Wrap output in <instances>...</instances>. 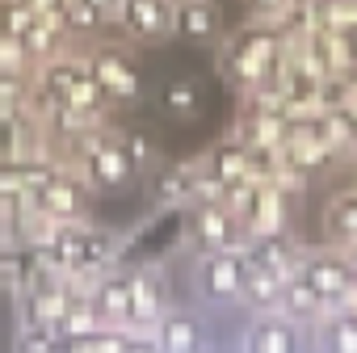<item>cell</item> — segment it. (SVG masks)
<instances>
[{
    "instance_id": "obj_1",
    "label": "cell",
    "mask_w": 357,
    "mask_h": 353,
    "mask_svg": "<svg viewBox=\"0 0 357 353\" xmlns=\"http://www.w3.org/2000/svg\"><path fill=\"white\" fill-rule=\"evenodd\" d=\"M215 68L236 97H244L252 89H278L282 68H286V43L269 22L252 17L248 26H240L215 43Z\"/></svg>"
},
{
    "instance_id": "obj_15",
    "label": "cell",
    "mask_w": 357,
    "mask_h": 353,
    "mask_svg": "<svg viewBox=\"0 0 357 353\" xmlns=\"http://www.w3.org/2000/svg\"><path fill=\"white\" fill-rule=\"evenodd\" d=\"M164 353H185V349H194V345H202L206 340V328H202V320L190 311V307H168L160 320H155V328L147 332Z\"/></svg>"
},
{
    "instance_id": "obj_32",
    "label": "cell",
    "mask_w": 357,
    "mask_h": 353,
    "mask_svg": "<svg viewBox=\"0 0 357 353\" xmlns=\"http://www.w3.org/2000/svg\"><path fill=\"white\" fill-rule=\"evenodd\" d=\"M172 5H181V0H172Z\"/></svg>"
},
{
    "instance_id": "obj_28",
    "label": "cell",
    "mask_w": 357,
    "mask_h": 353,
    "mask_svg": "<svg viewBox=\"0 0 357 353\" xmlns=\"http://www.w3.org/2000/svg\"><path fill=\"white\" fill-rule=\"evenodd\" d=\"M340 307H349V311L357 315V278H353V286L344 290V299H340Z\"/></svg>"
},
{
    "instance_id": "obj_31",
    "label": "cell",
    "mask_w": 357,
    "mask_h": 353,
    "mask_svg": "<svg viewBox=\"0 0 357 353\" xmlns=\"http://www.w3.org/2000/svg\"><path fill=\"white\" fill-rule=\"evenodd\" d=\"M303 5H315V9H319V5H324V0H303Z\"/></svg>"
},
{
    "instance_id": "obj_23",
    "label": "cell",
    "mask_w": 357,
    "mask_h": 353,
    "mask_svg": "<svg viewBox=\"0 0 357 353\" xmlns=\"http://www.w3.org/2000/svg\"><path fill=\"white\" fill-rule=\"evenodd\" d=\"M118 135H122V147H126V156H130V164H135L139 176H143V172H155V168L164 164V143H160L151 130L118 126Z\"/></svg>"
},
{
    "instance_id": "obj_20",
    "label": "cell",
    "mask_w": 357,
    "mask_h": 353,
    "mask_svg": "<svg viewBox=\"0 0 357 353\" xmlns=\"http://www.w3.org/2000/svg\"><path fill=\"white\" fill-rule=\"evenodd\" d=\"M324 236L336 248H344L349 240H357V186L328 198V206H324Z\"/></svg>"
},
{
    "instance_id": "obj_14",
    "label": "cell",
    "mask_w": 357,
    "mask_h": 353,
    "mask_svg": "<svg viewBox=\"0 0 357 353\" xmlns=\"http://www.w3.org/2000/svg\"><path fill=\"white\" fill-rule=\"evenodd\" d=\"M172 38L215 47L223 38V9L215 0H181V5H172Z\"/></svg>"
},
{
    "instance_id": "obj_19",
    "label": "cell",
    "mask_w": 357,
    "mask_h": 353,
    "mask_svg": "<svg viewBox=\"0 0 357 353\" xmlns=\"http://www.w3.org/2000/svg\"><path fill=\"white\" fill-rule=\"evenodd\" d=\"M286 278H290L286 269H278V265H257V261H252L240 303H244V307H252V311H273V307H278V299H282Z\"/></svg>"
},
{
    "instance_id": "obj_27",
    "label": "cell",
    "mask_w": 357,
    "mask_h": 353,
    "mask_svg": "<svg viewBox=\"0 0 357 353\" xmlns=\"http://www.w3.org/2000/svg\"><path fill=\"white\" fill-rule=\"evenodd\" d=\"M80 5H89L105 26H114V17H118V9H122V0H80Z\"/></svg>"
},
{
    "instance_id": "obj_7",
    "label": "cell",
    "mask_w": 357,
    "mask_h": 353,
    "mask_svg": "<svg viewBox=\"0 0 357 353\" xmlns=\"http://www.w3.org/2000/svg\"><path fill=\"white\" fill-rule=\"evenodd\" d=\"M43 215H51V219H72V223H84L89 215H93V190L84 186V176L68 164L55 181H47L43 190H34V194H26Z\"/></svg>"
},
{
    "instance_id": "obj_33",
    "label": "cell",
    "mask_w": 357,
    "mask_h": 353,
    "mask_svg": "<svg viewBox=\"0 0 357 353\" xmlns=\"http://www.w3.org/2000/svg\"><path fill=\"white\" fill-rule=\"evenodd\" d=\"M0 72H5V68H0Z\"/></svg>"
},
{
    "instance_id": "obj_21",
    "label": "cell",
    "mask_w": 357,
    "mask_h": 353,
    "mask_svg": "<svg viewBox=\"0 0 357 353\" xmlns=\"http://www.w3.org/2000/svg\"><path fill=\"white\" fill-rule=\"evenodd\" d=\"M319 340H324V349L328 353H357V315L349 311V307H328L324 311V320L311 328Z\"/></svg>"
},
{
    "instance_id": "obj_6",
    "label": "cell",
    "mask_w": 357,
    "mask_h": 353,
    "mask_svg": "<svg viewBox=\"0 0 357 353\" xmlns=\"http://www.w3.org/2000/svg\"><path fill=\"white\" fill-rule=\"evenodd\" d=\"M114 30L130 47H151L172 38V0H122Z\"/></svg>"
},
{
    "instance_id": "obj_10",
    "label": "cell",
    "mask_w": 357,
    "mask_h": 353,
    "mask_svg": "<svg viewBox=\"0 0 357 353\" xmlns=\"http://www.w3.org/2000/svg\"><path fill=\"white\" fill-rule=\"evenodd\" d=\"M172 307V294H168V278L160 269H135V282H130V303H126V315H122V328L126 332H151L155 320Z\"/></svg>"
},
{
    "instance_id": "obj_22",
    "label": "cell",
    "mask_w": 357,
    "mask_h": 353,
    "mask_svg": "<svg viewBox=\"0 0 357 353\" xmlns=\"http://www.w3.org/2000/svg\"><path fill=\"white\" fill-rule=\"evenodd\" d=\"M34 278V257L26 244L17 240H0V290L5 294H22Z\"/></svg>"
},
{
    "instance_id": "obj_34",
    "label": "cell",
    "mask_w": 357,
    "mask_h": 353,
    "mask_svg": "<svg viewBox=\"0 0 357 353\" xmlns=\"http://www.w3.org/2000/svg\"><path fill=\"white\" fill-rule=\"evenodd\" d=\"M353 164H357V160H353Z\"/></svg>"
},
{
    "instance_id": "obj_24",
    "label": "cell",
    "mask_w": 357,
    "mask_h": 353,
    "mask_svg": "<svg viewBox=\"0 0 357 353\" xmlns=\"http://www.w3.org/2000/svg\"><path fill=\"white\" fill-rule=\"evenodd\" d=\"M26 198V156L22 160H0V211Z\"/></svg>"
},
{
    "instance_id": "obj_18",
    "label": "cell",
    "mask_w": 357,
    "mask_h": 353,
    "mask_svg": "<svg viewBox=\"0 0 357 353\" xmlns=\"http://www.w3.org/2000/svg\"><path fill=\"white\" fill-rule=\"evenodd\" d=\"M118 253H122L118 236H114V232H105V227H97V223H89V227H84V236H80V248H76V265H72V269L105 273V269H114V265H118Z\"/></svg>"
},
{
    "instance_id": "obj_13",
    "label": "cell",
    "mask_w": 357,
    "mask_h": 353,
    "mask_svg": "<svg viewBox=\"0 0 357 353\" xmlns=\"http://www.w3.org/2000/svg\"><path fill=\"white\" fill-rule=\"evenodd\" d=\"M303 332L307 328L282 311H257V320L248 324L244 353H303Z\"/></svg>"
},
{
    "instance_id": "obj_8",
    "label": "cell",
    "mask_w": 357,
    "mask_h": 353,
    "mask_svg": "<svg viewBox=\"0 0 357 353\" xmlns=\"http://www.w3.org/2000/svg\"><path fill=\"white\" fill-rule=\"evenodd\" d=\"M298 273L336 307L340 299H344V290L353 286V278H357V269H353V261L344 257V248H336V244H328V248H303V261H298Z\"/></svg>"
},
{
    "instance_id": "obj_29",
    "label": "cell",
    "mask_w": 357,
    "mask_h": 353,
    "mask_svg": "<svg viewBox=\"0 0 357 353\" xmlns=\"http://www.w3.org/2000/svg\"><path fill=\"white\" fill-rule=\"evenodd\" d=\"M344 257H349V261H353V269H357V240H349V244H344Z\"/></svg>"
},
{
    "instance_id": "obj_9",
    "label": "cell",
    "mask_w": 357,
    "mask_h": 353,
    "mask_svg": "<svg viewBox=\"0 0 357 353\" xmlns=\"http://www.w3.org/2000/svg\"><path fill=\"white\" fill-rule=\"evenodd\" d=\"M198 160H202V172H206V194L202 198H223L227 186H236V181L248 176V143L236 130L215 139Z\"/></svg>"
},
{
    "instance_id": "obj_2",
    "label": "cell",
    "mask_w": 357,
    "mask_h": 353,
    "mask_svg": "<svg viewBox=\"0 0 357 353\" xmlns=\"http://www.w3.org/2000/svg\"><path fill=\"white\" fill-rule=\"evenodd\" d=\"M68 164L84 176V186L93 194H109V190H126L135 181V164L122 147V135L114 122H105L101 130H93L89 139H80L72 151H68Z\"/></svg>"
},
{
    "instance_id": "obj_25",
    "label": "cell",
    "mask_w": 357,
    "mask_h": 353,
    "mask_svg": "<svg viewBox=\"0 0 357 353\" xmlns=\"http://www.w3.org/2000/svg\"><path fill=\"white\" fill-rule=\"evenodd\" d=\"M30 22H34L30 0H0V34H13L17 38Z\"/></svg>"
},
{
    "instance_id": "obj_4",
    "label": "cell",
    "mask_w": 357,
    "mask_h": 353,
    "mask_svg": "<svg viewBox=\"0 0 357 353\" xmlns=\"http://www.w3.org/2000/svg\"><path fill=\"white\" fill-rule=\"evenodd\" d=\"M248 269H252L248 248L202 253V257H198V269H194L198 294H202L206 303H240L244 282H248Z\"/></svg>"
},
{
    "instance_id": "obj_30",
    "label": "cell",
    "mask_w": 357,
    "mask_h": 353,
    "mask_svg": "<svg viewBox=\"0 0 357 353\" xmlns=\"http://www.w3.org/2000/svg\"><path fill=\"white\" fill-rule=\"evenodd\" d=\"M185 353H211V345L202 340V345H194V349H185Z\"/></svg>"
},
{
    "instance_id": "obj_3",
    "label": "cell",
    "mask_w": 357,
    "mask_h": 353,
    "mask_svg": "<svg viewBox=\"0 0 357 353\" xmlns=\"http://www.w3.org/2000/svg\"><path fill=\"white\" fill-rule=\"evenodd\" d=\"M89 63H93V76L114 114L135 110L143 101V68H139V55L130 43H93Z\"/></svg>"
},
{
    "instance_id": "obj_5",
    "label": "cell",
    "mask_w": 357,
    "mask_h": 353,
    "mask_svg": "<svg viewBox=\"0 0 357 353\" xmlns=\"http://www.w3.org/2000/svg\"><path fill=\"white\" fill-rule=\"evenodd\" d=\"M190 236H194V244L202 253L248 248V240H252L248 227H244V219L227 202H219V198H202V202L190 206Z\"/></svg>"
},
{
    "instance_id": "obj_17",
    "label": "cell",
    "mask_w": 357,
    "mask_h": 353,
    "mask_svg": "<svg viewBox=\"0 0 357 353\" xmlns=\"http://www.w3.org/2000/svg\"><path fill=\"white\" fill-rule=\"evenodd\" d=\"M130 282H135V269H105L97 282H93V311L101 315V324H122L126 315V303H130Z\"/></svg>"
},
{
    "instance_id": "obj_11",
    "label": "cell",
    "mask_w": 357,
    "mask_h": 353,
    "mask_svg": "<svg viewBox=\"0 0 357 353\" xmlns=\"http://www.w3.org/2000/svg\"><path fill=\"white\" fill-rule=\"evenodd\" d=\"M206 194V172L202 160H181V164H160L151 181V202L160 211L168 206H194Z\"/></svg>"
},
{
    "instance_id": "obj_12",
    "label": "cell",
    "mask_w": 357,
    "mask_h": 353,
    "mask_svg": "<svg viewBox=\"0 0 357 353\" xmlns=\"http://www.w3.org/2000/svg\"><path fill=\"white\" fill-rule=\"evenodd\" d=\"M155 101V114L168 118V122H198L202 110H206V89L198 76L181 72V76H164L151 93Z\"/></svg>"
},
{
    "instance_id": "obj_16",
    "label": "cell",
    "mask_w": 357,
    "mask_h": 353,
    "mask_svg": "<svg viewBox=\"0 0 357 353\" xmlns=\"http://www.w3.org/2000/svg\"><path fill=\"white\" fill-rule=\"evenodd\" d=\"M328 307H332V303H328V299H324V294H319V290H315V286H311V282L298 273V269H294V273L286 278V286H282V299H278V307H273V311L290 315L294 324H303V328L311 332V328L324 320V311H328Z\"/></svg>"
},
{
    "instance_id": "obj_26",
    "label": "cell",
    "mask_w": 357,
    "mask_h": 353,
    "mask_svg": "<svg viewBox=\"0 0 357 353\" xmlns=\"http://www.w3.org/2000/svg\"><path fill=\"white\" fill-rule=\"evenodd\" d=\"M122 353H164L147 332H126V345H122Z\"/></svg>"
}]
</instances>
